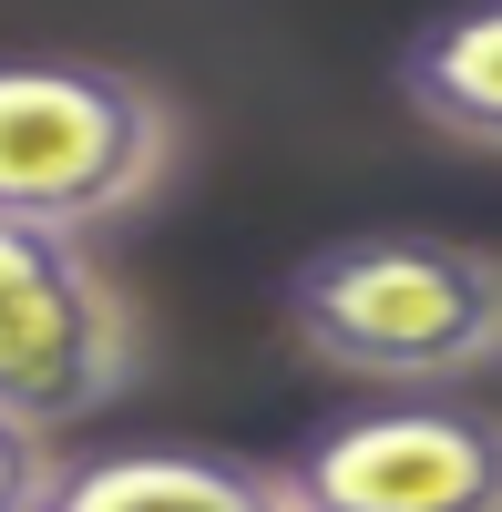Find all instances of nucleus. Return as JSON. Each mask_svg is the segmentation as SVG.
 I'll use <instances>...</instances> for the list:
<instances>
[{"label":"nucleus","mask_w":502,"mask_h":512,"mask_svg":"<svg viewBox=\"0 0 502 512\" xmlns=\"http://www.w3.org/2000/svg\"><path fill=\"white\" fill-rule=\"evenodd\" d=\"M41 512H298L277 461L246 451H195V441H123L62 461Z\"/></svg>","instance_id":"nucleus-5"},{"label":"nucleus","mask_w":502,"mask_h":512,"mask_svg":"<svg viewBox=\"0 0 502 512\" xmlns=\"http://www.w3.org/2000/svg\"><path fill=\"white\" fill-rule=\"evenodd\" d=\"M144 379V318L93 236L0 226V420L62 441Z\"/></svg>","instance_id":"nucleus-3"},{"label":"nucleus","mask_w":502,"mask_h":512,"mask_svg":"<svg viewBox=\"0 0 502 512\" xmlns=\"http://www.w3.org/2000/svg\"><path fill=\"white\" fill-rule=\"evenodd\" d=\"M62 482V441L21 431V420H0V512H41Z\"/></svg>","instance_id":"nucleus-7"},{"label":"nucleus","mask_w":502,"mask_h":512,"mask_svg":"<svg viewBox=\"0 0 502 512\" xmlns=\"http://www.w3.org/2000/svg\"><path fill=\"white\" fill-rule=\"evenodd\" d=\"M185 113L164 82L82 52H0V226L103 236L175 185Z\"/></svg>","instance_id":"nucleus-2"},{"label":"nucleus","mask_w":502,"mask_h":512,"mask_svg":"<svg viewBox=\"0 0 502 512\" xmlns=\"http://www.w3.org/2000/svg\"><path fill=\"white\" fill-rule=\"evenodd\" d=\"M298 512H502V410L390 390L380 410H339L277 461Z\"/></svg>","instance_id":"nucleus-4"},{"label":"nucleus","mask_w":502,"mask_h":512,"mask_svg":"<svg viewBox=\"0 0 502 512\" xmlns=\"http://www.w3.org/2000/svg\"><path fill=\"white\" fill-rule=\"evenodd\" d=\"M400 103L421 113L441 144L502 154V0L431 11L400 41Z\"/></svg>","instance_id":"nucleus-6"},{"label":"nucleus","mask_w":502,"mask_h":512,"mask_svg":"<svg viewBox=\"0 0 502 512\" xmlns=\"http://www.w3.org/2000/svg\"><path fill=\"white\" fill-rule=\"evenodd\" d=\"M287 338L339 369L380 379V390H451L502 359V256L472 236H339L287 267L277 287Z\"/></svg>","instance_id":"nucleus-1"}]
</instances>
